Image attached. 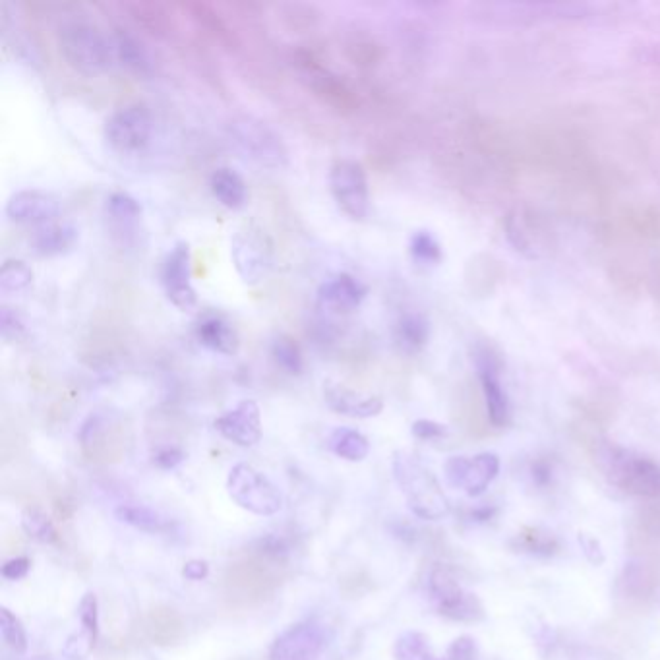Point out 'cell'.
I'll return each mask as SVG.
<instances>
[{
  "label": "cell",
  "instance_id": "1",
  "mask_svg": "<svg viewBox=\"0 0 660 660\" xmlns=\"http://www.w3.org/2000/svg\"><path fill=\"white\" fill-rule=\"evenodd\" d=\"M59 47L66 62L88 76L109 70L115 62L113 37H107L95 24L70 20L59 26Z\"/></svg>",
  "mask_w": 660,
  "mask_h": 660
},
{
  "label": "cell",
  "instance_id": "2",
  "mask_svg": "<svg viewBox=\"0 0 660 660\" xmlns=\"http://www.w3.org/2000/svg\"><path fill=\"white\" fill-rule=\"evenodd\" d=\"M393 477L399 484L409 510L420 519L436 521L450 513V502L436 477L409 453H395Z\"/></svg>",
  "mask_w": 660,
  "mask_h": 660
},
{
  "label": "cell",
  "instance_id": "3",
  "mask_svg": "<svg viewBox=\"0 0 660 660\" xmlns=\"http://www.w3.org/2000/svg\"><path fill=\"white\" fill-rule=\"evenodd\" d=\"M597 461L608 480L626 494L659 500L660 467L649 457L616 446H600Z\"/></svg>",
  "mask_w": 660,
  "mask_h": 660
},
{
  "label": "cell",
  "instance_id": "4",
  "mask_svg": "<svg viewBox=\"0 0 660 660\" xmlns=\"http://www.w3.org/2000/svg\"><path fill=\"white\" fill-rule=\"evenodd\" d=\"M231 260L246 285H258L273 266V240L256 221H244L231 235Z\"/></svg>",
  "mask_w": 660,
  "mask_h": 660
},
{
  "label": "cell",
  "instance_id": "5",
  "mask_svg": "<svg viewBox=\"0 0 660 660\" xmlns=\"http://www.w3.org/2000/svg\"><path fill=\"white\" fill-rule=\"evenodd\" d=\"M229 498L248 513L271 517L283 508V494L264 473L250 463H237L227 477Z\"/></svg>",
  "mask_w": 660,
  "mask_h": 660
},
{
  "label": "cell",
  "instance_id": "6",
  "mask_svg": "<svg viewBox=\"0 0 660 660\" xmlns=\"http://www.w3.org/2000/svg\"><path fill=\"white\" fill-rule=\"evenodd\" d=\"M229 132L239 150L258 165L268 169H281L289 163V151L285 142L266 122L242 117L231 122Z\"/></svg>",
  "mask_w": 660,
  "mask_h": 660
},
{
  "label": "cell",
  "instance_id": "7",
  "mask_svg": "<svg viewBox=\"0 0 660 660\" xmlns=\"http://www.w3.org/2000/svg\"><path fill=\"white\" fill-rule=\"evenodd\" d=\"M331 639V628L316 618H308L289 626L273 639L268 660H320Z\"/></svg>",
  "mask_w": 660,
  "mask_h": 660
},
{
  "label": "cell",
  "instance_id": "8",
  "mask_svg": "<svg viewBox=\"0 0 660 660\" xmlns=\"http://www.w3.org/2000/svg\"><path fill=\"white\" fill-rule=\"evenodd\" d=\"M333 200L345 215L364 221L370 211V190L366 171L355 159H337L330 169Z\"/></svg>",
  "mask_w": 660,
  "mask_h": 660
},
{
  "label": "cell",
  "instance_id": "9",
  "mask_svg": "<svg viewBox=\"0 0 660 660\" xmlns=\"http://www.w3.org/2000/svg\"><path fill=\"white\" fill-rule=\"evenodd\" d=\"M107 144L119 153H138L150 144L153 119L148 107L140 103L124 105L105 120Z\"/></svg>",
  "mask_w": 660,
  "mask_h": 660
},
{
  "label": "cell",
  "instance_id": "10",
  "mask_svg": "<svg viewBox=\"0 0 660 660\" xmlns=\"http://www.w3.org/2000/svg\"><path fill=\"white\" fill-rule=\"evenodd\" d=\"M428 591L438 612L455 622H477L484 612L480 600L465 591L448 568L436 566L428 575Z\"/></svg>",
  "mask_w": 660,
  "mask_h": 660
},
{
  "label": "cell",
  "instance_id": "11",
  "mask_svg": "<svg viewBox=\"0 0 660 660\" xmlns=\"http://www.w3.org/2000/svg\"><path fill=\"white\" fill-rule=\"evenodd\" d=\"M192 256L188 242L180 240L167 254L161 268V283L165 287L167 299L179 310H192L198 304V293L192 285Z\"/></svg>",
  "mask_w": 660,
  "mask_h": 660
},
{
  "label": "cell",
  "instance_id": "12",
  "mask_svg": "<svg viewBox=\"0 0 660 660\" xmlns=\"http://www.w3.org/2000/svg\"><path fill=\"white\" fill-rule=\"evenodd\" d=\"M500 459L494 453L475 457L457 455L446 461V479L451 486L465 490L469 496H480L488 484L498 477Z\"/></svg>",
  "mask_w": 660,
  "mask_h": 660
},
{
  "label": "cell",
  "instance_id": "13",
  "mask_svg": "<svg viewBox=\"0 0 660 660\" xmlns=\"http://www.w3.org/2000/svg\"><path fill=\"white\" fill-rule=\"evenodd\" d=\"M475 364L479 370L480 386L486 403V417L492 426L502 428L511 419L510 399L500 384V360L490 349L482 347L475 353Z\"/></svg>",
  "mask_w": 660,
  "mask_h": 660
},
{
  "label": "cell",
  "instance_id": "14",
  "mask_svg": "<svg viewBox=\"0 0 660 660\" xmlns=\"http://www.w3.org/2000/svg\"><path fill=\"white\" fill-rule=\"evenodd\" d=\"M217 432L240 448H254L262 440V413L254 399L239 405L215 419Z\"/></svg>",
  "mask_w": 660,
  "mask_h": 660
},
{
  "label": "cell",
  "instance_id": "15",
  "mask_svg": "<svg viewBox=\"0 0 660 660\" xmlns=\"http://www.w3.org/2000/svg\"><path fill=\"white\" fill-rule=\"evenodd\" d=\"M59 211V198L43 190H20L8 198L4 208V213L10 221L31 223L39 227L55 221Z\"/></svg>",
  "mask_w": 660,
  "mask_h": 660
},
{
  "label": "cell",
  "instance_id": "16",
  "mask_svg": "<svg viewBox=\"0 0 660 660\" xmlns=\"http://www.w3.org/2000/svg\"><path fill=\"white\" fill-rule=\"evenodd\" d=\"M366 285L351 273H337L318 289V304L335 314L355 312L366 299Z\"/></svg>",
  "mask_w": 660,
  "mask_h": 660
},
{
  "label": "cell",
  "instance_id": "17",
  "mask_svg": "<svg viewBox=\"0 0 660 660\" xmlns=\"http://www.w3.org/2000/svg\"><path fill=\"white\" fill-rule=\"evenodd\" d=\"M324 399L333 413L353 419H372L384 411V401L378 395L349 390L335 382L324 384Z\"/></svg>",
  "mask_w": 660,
  "mask_h": 660
},
{
  "label": "cell",
  "instance_id": "18",
  "mask_svg": "<svg viewBox=\"0 0 660 660\" xmlns=\"http://www.w3.org/2000/svg\"><path fill=\"white\" fill-rule=\"evenodd\" d=\"M196 339L202 347L219 355H237L240 347L239 331L221 314L208 312L196 322Z\"/></svg>",
  "mask_w": 660,
  "mask_h": 660
},
{
  "label": "cell",
  "instance_id": "19",
  "mask_svg": "<svg viewBox=\"0 0 660 660\" xmlns=\"http://www.w3.org/2000/svg\"><path fill=\"white\" fill-rule=\"evenodd\" d=\"M78 242V229L70 223L51 221L41 227L31 237V248L39 256H59L70 252Z\"/></svg>",
  "mask_w": 660,
  "mask_h": 660
},
{
  "label": "cell",
  "instance_id": "20",
  "mask_svg": "<svg viewBox=\"0 0 660 660\" xmlns=\"http://www.w3.org/2000/svg\"><path fill=\"white\" fill-rule=\"evenodd\" d=\"M211 194L229 210H242L248 202V186L231 167H217L210 177Z\"/></svg>",
  "mask_w": 660,
  "mask_h": 660
},
{
  "label": "cell",
  "instance_id": "21",
  "mask_svg": "<svg viewBox=\"0 0 660 660\" xmlns=\"http://www.w3.org/2000/svg\"><path fill=\"white\" fill-rule=\"evenodd\" d=\"M115 57L117 62L126 66L136 74H146L151 70V59L146 45L128 30H117L113 33Z\"/></svg>",
  "mask_w": 660,
  "mask_h": 660
},
{
  "label": "cell",
  "instance_id": "22",
  "mask_svg": "<svg viewBox=\"0 0 660 660\" xmlns=\"http://www.w3.org/2000/svg\"><path fill=\"white\" fill-rule=\"evenodd\" d=\"M328 448H330L333 455L345 459V461H364L370 453V442L368 438L355 430V428H347V426H339L335 428L328 438Z\"/></svg>",
  "mask_w": 660,
  "mask_h": 660
},
{
  "label": "cell",
  "instance_id": "23",
  "mask_svg": "<svg viewBox=\"0 0 660 660\" xmlns=\"http://www.w3.org/2000/svg\"><path fill=\"white\" fill-rule=\"evenodd\" d=\"M430 335V326L428 320L420 314H405L397 320L395 330H393V337L397 347L403 353H417L420 351Z\"/></svg>",
  "mask_w": 660,
  "mask_h": 660
},
{
  "label": "cell",
  "instance_id": "24",
  "mask_svg": "<svg viewBox=\"0 0 660 660\" xmlns=\"http://www.w3.org/2000/svg\"><path fill=\"white\" fill-rule=\"evenodd\" d=\"M105 213L120 233L130 231L142 217V204L128 192H113L105 202Z\"/></svg>",
  "mask_w": 660,
  "mask_h": 660
},
{
  "label": "cell",
  "instance_id": "25",
  "mask_svg": "<svg viewBox=\"0 0 660 660\" xmlns=\"http://www.w3.org/2000/svg\"><path fill=\"white\" fill-rule=\"evenodd\" d=\"M115 517L120 523L146 533H161L167 529V519L159 511L146 506H119L115 510Z\"/></svg>",
  "mask_w": 660,
  "mask_h": 660
},
{
  "label": "cell",
  "instance_id": "26",
  "mask_svg": "<svg viewBox=\"0 0 660 660\" xmlns=\"http://www.w3.org/2000/svg\"><path fill=\"white\" fill-rule=\"evenodd\" d=\"M395 660H446L434 655L428 637L420 631H405L397 637L393 645Z\"/></svg>",
  "mask_w": 660,
  "mask_h": 660
},
{
  "label": "cell",
  "instance_id": "27",
  "mask_svg": "<svg viewBox=\"0 0 660 660\" xmlns=\"http://www.w3.org/2000/svg\"><path fill=\"white\" fill-rule=\"evenodd\" d=\"M271 357L279 368H283L287 374L297 376L304 368V359L300 351L299 343L291 335H277L271 341Z\"/></svg>",
  "mask_w": 660,
  "mask_h": 660
},
{
  "label": "cell",
  "instance_id": "28",
  "mask_svg": "<svg viewBox=\"0 0 660 660\" xmlns=\"http://www.w3.org/2000/svg\"><path fill=\"white\" fill-rule=\"evenodd\" d=\"M22 529L26 531V535L30 539L43 542V544H53L59 539L51 517L39 506H30L22 511Z\"/></svg>",
  "mask_w": 660,
  "mask_h": 660
},
{
  "label": "cell",
  "instance_id": "29",
  "mask_svg": "<svg viewBox=\"0 0 660 660\" xmlns=\"http://www.w3.org/2000/svg\"><path fill=\"white\" fill-rule=\"evenodd\" d=\"M513 544H517L521 550L531 552V554H539V556H552L558 552L560 544L556 537L544 529L539 527H525L517 533V537L513 540Z\"/></svg>",
  "mask_w": 660,
  "mask_h": 660
},
{
  "label": "cell",
  "instance_id": "30",
  "mask_svg": "<svg viewBox=\"0 0 660 660\" xmlns=\"http://www.w3.org/2000/svg\"><path fill=\"white\" fill-rule=\"evenodd\" d=\"M33 281V271L28 262L18 258L4 260L0 268V289L4 293H20L26 291Z\"/></svg>",
  "mask_w": 660,
  "mask_h": 660
},
{
  "label": "cell",
  "instance_id": "31",
  "mask_svg": "<svg viewBox=\"0 0 660 660\" xmlns=\"http://www.w3.org/2000/svg\"><path fill=\"white\" fill-rule=\"evenodd\" d=\"M626 221L637 235L660 240V208L657 206H633L626 211Z\"/></svg>",
  "mask_w": 660,
  "mask_h": 660
},
{
  "label": "cell",
  "instance_id": "32",
  "mask_svg": "<svg viewBox=\"0 0 660 660\" xmlns=\"http://www.w3.org/2000/svg\"><path fill=\"white\" fill-rule=\"evenodd\" d=\"M0 633L4 643L16 653V655H24L28 651V633L24 624L20 622V618L10 612L6 606L0 608Z\"/></svg>",
  "mask_w": 660,
  "mask_h": 660
},
{
  "label": "cell",
  "instance_id": "33",
  "mask_svg": "<svg viewBox=\"0 0 660 660\" xmlns=\"http://www.w3.org/2000/svg\"><path fill=\"white\" fill-rule=\"evenodd\" d=\"M409 252L413 260L422 266H436L442 260V246L428 231H417L409 240Z\"/></svg>",
  "mask_w": 660,
  "mask_h": 660
},
{
  "label": "cell",
  "instance_id": "34",
  "mask_svg": "<svg viewBox=\"0 0 660 660\" xmlns=\"http://www.w3.org/2000/svg\"><path fill=\"white\" fill-rule=\"evenodd\" d=\"M473 268V266H471ZM473 289H480L482 295H488L494 291L496 283L500 281V266L494 258L490 256H480V271L473 268Z\"/></svg>",
  "mask_w": 660,
  "mask_h": 660
},
{
  "label": "cell",
  "instance_id": "35",
  "mask_svg": "<svg viewBox=\"0 0 660 660\" xmlns=\"http://www.w3.org/2000/svg\"><path fill=\"white\" fill-rule=\"evenodd\" d=\"M78 618L84 628V633L91 639V643H97L99 637V604L93 593H86L80 604H78Z\"/></svg>",
  "mask_w": 660,
  "mask_h": 660
},
{
  "label": "cell",
  "instance_id": "36",
  "mask_svg": "<svg viewBox=\"0 0 660 660\" xmlns=\"http://www.w3.org/2000/svg\"><path fill=\"white\" fill-rule=\"evenodd\" d=\"M26 333V322L22 314L12 306L0 308V335L4 341H18Z\"/></svg>",
  "mask_w": 660,
  "mask_h": 660
},
{
  "label": "cell",
  "instance_id": "37",
  "mask_svg": "<svg viewBox=\"0 0 660 660\" xmlns=\"http://www.w3.org/2000/svg\"><path fill=\"white\" fill-rule=\"evenodd\" d=\"M641 529L653 537H660V498L649 500V504L641 510Z\"/></svg>",
  "mask_w": 660,
  "mask_h": 660
},
{
  "label": "cell",
  "instance_id": "38",
  "mask_svg": "<svg viewBox=\"0 0 660 660\" xmlns=\"http://www.w3.org/2000/svg\"><path fill=\"white\" fill-rule=\"evenodd\" d=\"M31 570L30 558L26 556H18V558H12L8 562L2 564L0 568V575L6 579V581H20L24 579Z\"/></svg>",
  "mask_w": 660,
  "mask_h": 660
},
{
  "label": "cell",
  "instance_id": "39",
  "mask_svg": "<svg viewBox=\"0 0 660 660\" xmlns=\"http://www.w3.org/2000/svg\"><path fill=\"white\" fill-rule=\"evenodd\" d=\"M475 657H477L475 641L471 637L463 635L451 643L446 660H475Z\"/></svg>",
  "mask_w": 660,
  "mask_h": 660
},
{
  "label": "cell",
  "instance_id": "40",
  "mask_svg": "<svg viewBox=\"0 0 660 660\" xmlns=\"http://www.w3.org/2000/svg\"><path fill=\"white\" fill-rule=\"evenodd\" d=\"M413 434L419 440H438V438H444L448 434V428L434 422V420L420 419L413 424Z\"/></svg>",
  "mask_w": 660,
  "mask_h": 660
},
{
  "label": "cell",
  "instance_id": "41",
  "mask_svg": "<svg viewBox=\"0 0 660 660\" xmlns=\"http://www.w3.org/2000/svg\"><path fill=\"white\" fill-rule=\"evenodd\" d=\"M186 459L184 451L179 450V448H163V450L157 451L153 461L157 467L169 471V469H177L180 463Z\"/></svg>",
  "mask_w": 660,
  "mask_h": 660
},
{
  "label": "cell",
  "instance_id": "42",
  "mask_svg": "<svg viewBox=\"0 0 660 660\" xmlns=\"http://www.w3.org/2000/svg\"><path fill=\"white\" fill-rule=\"evenodd\" d=\"M210 575V564L204 560H190L182 568V577L188 581H204Z\"/></svg>",
  "mask_w": 660,
  "mask_h": 660
},
{
  "label": "cell",
  "instance_id": "43",
  "mask_svg": "<svg viewBox=\"0 0 660 660\" xmlns=\"http://www.w3.org/2000/svg\"><path fill=\"white\" fill-rule=\"evenodd\" d=\"M579 542L585 548V554L593 564H602L604 556H602V550H600L599 540L593 539L589 535H579Z\"/></svg>",
  "mask_w": 660,
  "mask_h": 660
},
{
  "label": "cell",
  "instance_id": "44",
  "mask_svg": "<svg viewBox=\"0 0 660 660\" xmlns=\"http://www.w3.org/2000/svg\"><path fill=\"white\" fill-rule=\"evenodd\" d=\"M649 289H651V295H653L655 300L660 304V258L655 262L653 271H651V277H649Z\"/></svg>",
  "mask_w": 660,
  "mask_h": 660
},
{
  "label": "cell",
  "instance_id": "45",
  "mask_svg": "<svg viewBox=\"0 0 660 660\" xmlns=\"http://www.w3.org/2000/svg\"><path fill=\"white\" fill-rule=\"evenodd\" d=\"M639 60H643L645 64H659L660 66V45H655V47H645V49H641Z\"/></svg>",
  "mask_w": 660,
  "mask_h": 660
},
{
  "label": "cell",
  "instance_id": "46",
  "mask_svg": "<svg viewBox=\"0 0 660 660\" xmlns=\"http://www.w3.org/2000/svg\"><path fill=\"white\" fill-rule=\"evenodd\" d=\"M533 477L537 479L539 484H544L550 479V467L544 463V461H539L535 467H533Z\"/></svg>",
  "mask_w": 660,
  "mask_h": 660
}]
</instances>
